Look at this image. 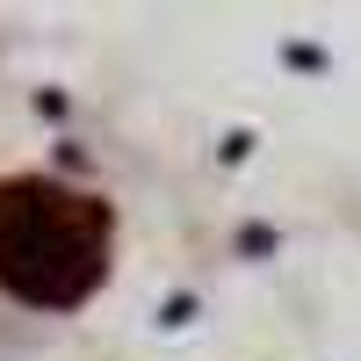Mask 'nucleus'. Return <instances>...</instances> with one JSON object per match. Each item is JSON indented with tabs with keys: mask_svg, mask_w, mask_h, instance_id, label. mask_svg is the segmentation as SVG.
Segmentation results:
<instances>
[{
	"mask_svg": "<svg viewBox=\"0 0 361 361\" xmlns=\"http://www.w3.org/2000/svg\"><path fill=\"white\" fill-rule=\"evenodd\" d=\"M116 260V209L58 173H0V296L66 318L94 304Z\"/></svg>",
	"mask_w": 361,
	"mask_h": 361,
	"instance_id": "obj_1",
	"label": "nucleus"
}]
</instances>
